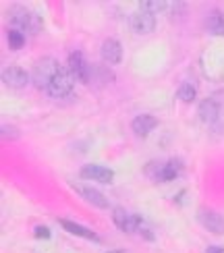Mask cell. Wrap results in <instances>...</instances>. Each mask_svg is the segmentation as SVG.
I'll return each instance as SVG.
<instances>
[{
	"label": "cell",
	"mask_w": 224,
	"mask_h": 253,
	"mask_svg": "<svg viewBox=\"0 0 224 253\" xmlns=\"http://www.w3.org/2000/svg\"><path fill=\"white\" fill-rule=\"evenodd\" d=\"M8 21L13 29H19V31H29V34H38L42 31V19L27 10L25 6H13L8 13Z\"/></svg>",
	"instance_id": "6da1fadb"
},
{
	"label": "cell",
	"mask_w": 224,
	"mask_h": 253,
	"mask_svg": "<svg viewBox=\"0 0 224 253\" xmlns=\"http://www.w3.org/2000/svg\"><path fill=\"white\" fill-rule=\"evenodd\" d=\"M60 71H62V67L58 65V60H54V58H42L38 65L34 67V85L40 87V89H48L52 79H54Z\"/></svg>",
	"instance_id": "7a4b0ae2"
},
{
	"label": "cell",
	"mask_w": 224,
	"mask_h": 253,
	"mask_svg": "<svg viewBox=\"0 0 224 253\" xmlns=\"http://www.w3.org/2000/svg\"><path fill=\"white\" fill-rule=\"evenodd\" d=\"M73 81H75V77L67 69H62L58 75L52 79L46 93L50 98H67V96H71V91H73Z\"/></svg>",
	"instance_id": "3957f363"
},
{
	"label": "cell",
	"mask_w": 224,
	"mask_h": 253,
	"mask_svg": "<svg viewBox=\"0 0 224 253\" xmlns=\"http://www.w3.org/2000/svg\"><path fill=\"white\" fill-rule=\"evenodd\" d=\"M69 73L81 83H90L91 81V69H90L88 62H85V58H83V54L79 50L71 52V56H69Z\"/></svg>",
	"instance_id": "277c9868"
},
{
	"label": "cell",
	"mask_w": 224,
	"mask_h": 253,
	"mask_svg": "<svg viewBox=\"0 0 224 253\" xmlns=\"http://www.w3.org/2000/svg\"><path fill=\"white\" fill-rule=\"evenodd\" d=\"M197 220L206 230H210V233L224 235V216H220L218 212H214V210H199Z\"/></svg>",
	"instance_id": "5b68a950"
},
{
	"label": "cell",
	"mask_w": 224,
	"mask_h": 253,
	"mask_svg": "<svg viewBox=\"0 0 224 253\" xmlns=\"http://www.w3.org/2000/svg\"><path fill=\"white\" fill-rule=\"evenodd\" d=\"M112 220H114L116 228H121L123 233H137V228L141 224V216H133L121 208H116L112 212Z\"/></svg>",
	"instance_id": "8992f818"
},
{
	"label": "cell",
	"mask_w": 224,
	"mask_h": 253,
	"mask_svg": "<svg viewBox=\"0 0 224 253\" xmlns=\"http://www.w3.org/2000/svg\"><path fill=\"white\" fill-rule=\"evenodd\" d=\"M2 81L13 89H23L29 83V73L21 67H6L2 71Z\"/></svg>",
	"instance_id": "52a82bcc"
},
{
	"label": "cell",
	"mask_w": 224,
	"mask_h": 253,
	"mask_svg": "<svg viewBox=\"0 0 224 253\" xmlns=\"http://www.w3.org/2000/svg\"><path fill=\"white\" fill-rule=\"evenodd\" d=\"M81 176L83 178H90V181H98V183L108 185V183H112L114 172L110 170V168L100 166V164H88V166L81 168Z\"/></svg>",
	"instance_id": "ba28073f"
},
{
	"label": "cell",
	"mask_w": 224,
	"mask_h": 253,
	"mask_svg": "<svg viewBox=\"0 0 224 253\" xmlns=\"http://www.w3.org/2000/svg\"><path fill=\"white\" fill-rule=\"evenodd\" d=\"M131 29L135 31V34H139V36L152 34V31L156 29V17L139 10V13L131 15Z\"/></svg>",
	"instance_id": "9c48e42d"
},
{
	"label": "cell",
	"mask_w": 224,
	"mask_h": 253,
	"mask_svg": "<svg viewBox=\"0 0 224 253\" xmlns=\"http://www.w3.org/2000/svg\"><path fill=\"white\" fill-rule=\"evenodd\" d=\"M102 58L108 62V65H119V62L123 60V46L119 40H106L102 44Z\"/></svg>",
	"instance_id": "30bf717a"
},
{
	"label": "cell",
	"mask_w": 224,
	"mask_h": 253,
	"mask_svg": "<svg viewBox=\"0 0 224 253\" xmlns=\"http://www.w3.org/2000/svg\"><path fill=\"white\" fill-rule=\"evenodd\" d=\"M197 114H199V119L201 123H206V125H212V123H216L218 117H220V104L216 100H204L199 104V108H197Z\"/></svg>",
	"instance_id": "8fae6325"
},
{
	"label": "cell",
	"mask_w": 224,
	"mask_h": 253,
	"mask_svg": "<svg viewBox=\"0 0 224 253\" xmlns=\"http://www.w3.org/2000/svg\"><path fill=\"white\" fill-rule=\"evenodd\" d=\"M75 187V191H77L85 202H90L91 206H95V208H100V210H106L110 204H108V199H106L100 191H95V189H91V187H83V185H73Z\"/></svg>",
	"instance_id": "7c38bea8"
},
{
	"label": "cell",
	"mask_w": 224,
	"mask_h": 253,
	"mask_svg": "<svg viewBox=\"0 0 224 253\" xmlns=\"http://www.w3.org/2000/svg\"><path fill=\"white\" fill-rule=\"evenodd\" d=\"M156 126H158V121L152 117V114H139V117H135L131 123L133 133L139 135V137H147Z\"/></svg>",
	"instance_id": "4fadbf2b"
},
{
	"label": "cell",
	"mask_w": 224,
	"mask_h": 253,
	"mask_svg": "<svg viewBox=\"0 0 224 253\" xmlns=\"http://www.w3.org/2000/svg\"><path fill=\"white\" fill-rule=\"evenodd\" d=\"M58 224L65 228L67 233H71V235H77V237H81V239H90V241H93V243H98V241H100V237L95 235L91 228H85V226H81V224H77V222H71V220L60 218Z\"/></svg>",
	"instance_id": "5bb4252c"
},
{
	"label": "cell",
	"mask_w": 224,
	"mask_h": 253,
	"mask_svg": "<svg viewBox=\"0 0 224 253\" xmlns=\"http://www.w3.org/2000/svg\"><path fill=\"white\" fill-rule=\"evenodd\" d=\"M206 27L212 36H222L224 38V13L220 10H212L208 15V21H206Z\"/></svg>",
	"instance_id": "9a60e30c"
},
{
	"label": "cell",
	"mask_w": 224,
	"mask_h": 253,
	"mask_svg": "<svg viewBox=\"0 0 224 253\" xmlns=\"http://www.w3.org/2000/svg\"><path fill=\"white\" fill-rule=\"evenodd\" d=\"M180 172V162L179 160H170V162H164V170H162V176L160 181L162 183H168V181H175Z\"/></svg>",
	"instance_id": "2e32d148"
},
{
	"label": "cell",
	"mask_w": 224,
	"mask_h": 253,
	"mask_svg": "<svg viewBox=\"0 0 224 253\" xmlns=\"http://www.w3.org/2000/svg\"><path fill=\"white\" fill-rule=\"evenodd\" d=\"M195 96H197V89H195L193 83H180V87L177 89V98H179L180 102H185V104L193 102Z\"/></svg>",
	"instance_id": "e0dca14e"
},
{
	"label": "cell",
	"mask_w": 224,
	"mask_h": 253,
	"mask_svg": "<svg viewBox=\"0 0 224 253\" xmlns=\"http://www.w3.org/2000/svg\"><path fill=\"white\" fill-rule=\"evenodd\" d=\"M6 40H8V48L10 50H21L25 46V36H23V31H19V29H10Z\"/></svg>",
	"instance_id": "ac0fdd59"
},
{
	"label": "cell",
	"mask_w": 224,
	"mask_h": 253,
	"mask_svg": "<svg viewBox=\"0 0 224 253\" xmlns=\"http://www.w3.org/2000/svg\"><path fill=\"white\" fill-rule=\"evenodd\" d=\"M143 13H149V15H156L160 13V10H166L170 4L168 2H162V0H143V2L139 4Z\"/></svg>",
	"instance_id": "d6986e66"
},
{
	"label": "cell",
	"mask_w": 224,
	"mask_h": 253,
	"mask_svg": "<svg viewBox=\"0 0 224 253\" xmlns=\"http://www.w3.org/2000/svg\"><path fill=\"white\" fill-rule=\"evenodd\" d=\"M162 170H164V162H149L145 166V174L149 178H156V181H160V176H162Z\"/></svg>",
	"instance_id": "ffe728a7"
},
{
	"label": "cell",
	"mask_w": 224,
	"mask_h": 253,
	"mask_svg": "<svg viewBox=\"0 0 224 253\" xmlns=\"http://www.w3.org/2000/svg\"><path fill=\"white\" fill-rule=\"evenodd\" d=\"M2 139H17V131L13 129V126L2 125Z\"/></svg>",
	"instance_id": "44dd1931"
},
{
	"label": "cell",
	"mask_w": 224,
	"mask_h": 253,
	"mask_svg": "<svg viewBox=\"0 0 224 253\" xmlns=\"http://www.w3.org/2000/svg\"><path fill=\"white\" fill-rule=\"evenodd\" d=\"M36 239H50V230L46 226H36Z\"/></svg>",
	"instance_id": "7402d4cb"
},
{
	"label": "cell",
	"mask_w": 224,
	"mask_h": 253,
	"mask_svg": "<svg viewBox=\"0 0 224 253\" xmlns=\"http://www.w3.org/2000/svg\"><path fill=\"white\" fill-rule=\"evenodd\" d=\"M206 253H224V247H216V245H210L206 249Z\"/></svg>",
	"instance_id": "603a6c76"
},
{
	"label": "cell",
	"mask_w": 224,
	"mask_h": 253,
	"mask_svg": "<svg viewBox=\"0 0 224 253\" xmlns=\"http://www.w3.org/2000/svg\"><path fill=\"white\" fill-rule=\"evenodd\" d=\"M106 253H125V251H121V249H112V251H106Z\"/></svg>",
	"instance_id": "cb8c5ba5"
}]
</instances>
